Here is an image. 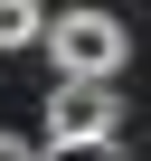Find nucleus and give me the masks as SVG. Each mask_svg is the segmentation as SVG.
I'll list each match as a JSON object with an SVG mask.
<instances>
[{
    "label": "nucleus",
    "mask_w": 151,
    "mask_h": 161,
    "mask_svg": "<svg viewBox=\"0 0 151 161\" xmlns=\"http://www.w3.org/2000/svg\"><path fill=\"white\" fill-rule=\"evenodd\" d=\"M38 38H47V10H38V0H0V57H19Z\"/></svg>",
    "instance_id": "nucleus-3"
},
{
    "label": "nucleus",
    "mask_w": 151,
    "mask_h": 161,
    "mask_svg": "<svg viewBox=\"0 0 151 161\" xmlns=\"http://www.w3.org/2000/svg\"><path fill=\"white\" fill-rule=\"evenodd\" d=\"M38 133L47 142H113L123 133V86H113V76H57Z\"/></svg>",
    "instance_id": "nucleus-1"
},
{
    "label": "nucleus",
    "mask_w": 151,
    "mask_h": 161,
    "mask_svg": "<svg viewBox=\"0 0 151 161\" xmlns=\"http://www.w3.org/2000/svg\"><path fill=\"white\" fill-rule=\"evenodd\" d=\"M66 76H113L123 57H132V29L113 19V10H57L47 19V38H38Z\"/></svg>",
    "instance_id": "nucleus-2"
},
{
    "label": "nucleus",
    "mask_w": 151,
    "mask_h": 161,
    "mask_svg": "<svg viewBox=\"0 0 151 161\" xmlns=\"http://www.w3.org/2000/svg\"><path fill=\"white\" fill-rule=\"evenodd\" d=\"M47 161H113V142H47Z\"/></svg>",
    "instance_id": "nucleus-4"
},
{
    "label": "nucleus",
    "mask_w": 151,
    "mask_h": 161,
    "mask_svg": "<svg viewBox=\"0 0 151 161\" xmlns=\"http://www.w3.org/2000/svg\"><path fill=\"white\" fill-rule=\"evenodd\" d=\"M0 161H47V142H29V133H0Z\"/></svg>",
    "instance_id": "nucleus-5"
}]
</instances>
